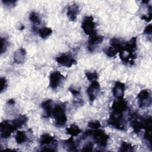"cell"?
Returning a JSON list of instances; mask_svg holds the SVG:
<instances>
[{
	"label": "cell",
	"instance_id": "1",
	"mask_svg": "<svg viewBox=\"0 0 152 152\" xmlns=\"http://www.w3.org/2000/svg\"><path fill=\"white\" fill-rule=\"evenodd\" d=\"M88 136L92 137L94 143L100 147H106L107 144L108 140L109 139V136L105 133L104 130L100 128L87 130L83 134V138L84 139Z\"/></svg>",
	"mask_w": 152,
	"mask_h": 152
},
{
	"label": "cell",
	"instance_id": "2",
	"mask_svg": "<svg viewBox=\"0 0 152 152\" xmlns=\"http://www.w3.org/2000/svg\"><path fill=\"white\" fill-rule=\"evenodd\" d=\"M52 116L55 119L56 125L59 127L63 126L67 121L66 104L64 103L56 104L53 109Z\"/></svg>",
	"mask_w": 152,
	"mask_h": 152
},
{
	"label": "cell",
	"instance_id": "3",
	"mask_svg": "<svg viewBox=\"0 0 152 152\" xmlns=\"http://www.w3.org/2000/svg\"><path fill=\"white\" fill-rule=\"evenodd\" d=\"M40 145L43 151H56L58 147L57 140L48 134L42 135L40 140Z\"/></svg>",
	"mask_w": 152,
	"mask_h": 152
},
{
	"label": "cell",
	"instance_id": "4",
	"mask_svg": "<svg viewBox=\"0 0 152 152\" xmlns=\"http://www.w3.org/2000/svg\"><path fill=\"white\" fill-rule=\"evenodd\" d=\"M108 125H110L118 130L124 131L126 129V121L125 119L124 113L115 114L111 113L107 121Z\"/></svg>",
	"mask_w": 152,
	"mask_h": 152
},
{
	"label": "cell",
	"instance_id": "5",
	"mask_svg": "<svg viewBox=\"0 0 152 152\" xmlns=\"http://www.w3.org/2000/svg\"><path fill=\"white\" fill-rule=\"evenodd\" d=\"M137 100L139 107L143 108L151 106L152 103L151 93L150 90H142L137 95Z\"/></svg>",
	"mask_w": 152,
	"mask_h": 152
},
{
	"label": "cell",
	"instance_id": "6",
	"mask_svg": "<svg viewBox=\"0 0 152 152\" xmlns=\"http://www.w3.org/2000/svg\"><path fill=\"white\" fill-rule=\"evenodd\" d=\"M81 28L84 33L89 36L97 34L96 30V23L94 22V18L91 15L86 16L84 18Z\"/></svg>",
	"mask_w": 152,
	"mask_h": 152
},
{
	"label": "cell",
	"instance_id": "7",
	"mask_svg": "<svg viewBox=\"0 0 152 152\" xmlns=\"http://www.w3.org/2000/svg\"><path fill=\"white\" fill-rule=\"evenodd\" d=\"M17 128L13 124L12 121L5 120L2 121L0 124V136L2 139L8 138L12 133Z\"/></svg>",
	"mask_w": 152,
	"mask_h": 152
},
{
	"label": "cell",
	"instance_id": "8",
	"mask_svg": "<svg viewBox=\"0 0 152 152\" xmlns=\"http://www.w3.org/2000/svg\"><path fill=\"white\" fill-rule=\"evenodd\" d=\"M130 124L135 134H138L142 129V117L136 112L131 114Z\"/></svg>",
	"mask_w": 152,
	"mask_h": 152
},
{
	"label": "cell",
	"instance_id": "9",
	"mask_svg": "<svg viewBox=\"0 0 152 152\" xmlns=\"http://www.w3.org/2000/svg\"><path fill=\"white\" fill-rule=\"evenodd\" d=\"M100 86L99 82L96 80L91 81V84L87 89V93L89 100L91 102L95 100L100 91Z\"/></svg>",
	"mask_w": 152,
	"mask_h": 152
},
{
	"label": "cell",
	"instance_id": "10",
	"mask_svg": "<svg viewBox=\"0 0 152 152\" xmlns=\"http://www.w3.org/2000/svg\"><path fill=\"white\" fill-rule=\"evenodd\" d=\"M128 108V104L126 100L125 99H116L115 100L111 106L112 109V113L115 114H121L124 113V112Z\"/></svg>",
	"mask_w": 152,
	"mask_h": 152
},
{
	"label": "cell",
	"instance_id": "11",
	"mask_svg": "<svg viewBox=\"0 0 152 152\" xmlns=\"http://www.w3.org/2000/svg\"><path fill=\"white\" fill-rule=\"evenodd\" d=\"M64 79L65 77L59 71H53L49 77V86L52 89H56Z\"/></svg>",
	"mask_w": 152,
	"mask_h": 152
},
{
	"label": "cell",
	"instance_id": "12",
	"mask_svg": "<svg viewBox=\"0 0 152 152\" xmlns=\"http://www.w3.org/2000/svg\"><path fill=\"white\" fill-rule=\"evenodd\" d=\"M56 61L60 65L65 67L69 68L77 64V61L69 55L66 54H62L56 58Z\"/></svg>",
	"mask_w": 152,
	"mask_h": 152
},
{
	"label": "cell",
	"instance_id": "13",
	"mask_svg": "<svg viewBox=\"0 0 152 152\" xmlns=\"http://www.w3.org/2000/svg\"><path fill=\"white\" fill-rule=\"evenodd\" d=\"M125 90V84L119 81L115 82V85L112 88L113 96L116 99H121L124 98Z\"/></svg>",
	"mask_w": 152,
	"mask_h": 152
},
{
	"label": "cell",
	"instance_id": "14",
	"mask_svg": "<svg viewBox=\"0 0 152 152\" xmlns=\"http://www.w3.org/2000/svg\"><path fill=\"white\" fill-rule=\"evenodd\" d=\"M103 40V37L97 34L89 36L88 39L87 48L89 52H93L96 47Z\"/></svg>",
	"mask_w": 152,
	"mask_h": 152
},
{
	"label": "cell",
	"instance_id": "15",
	"mask_svg": "<svg viewBox=\"0 0 152 152\" xmlns=\"http://www.w3.org/2000/svg\"><path fill=\"white\" fill-rule=\"evenodd\" d=\"M42 107L44 110L43 118H49L52 115L53 111V101L51 99L46 100L42 103Z\"/></svg>",
	"mask_w": 152,
	"mask_h": 152
},
{
	"label": "cell",
	"instance_id": "16",
	"mask_svg": "<svg viewBox=\"0 0 152 152\" xmlns=\"http://www.w3.org/2000/svg\"><path fill=\"white\" fill-rule=\"evenodd\" d=\"M79 12H80L79 6L74 4L69 5L68 7L66 15L71 21H75L77 19V17Z\"/></svg>",
	"mask_w": 152,
	"mask_h": 152
},
{
	"label": "cell",
	"instance_id": "17",
	"mask_svg": "<svg viewBox=\"0 0 152 152\" xmlns=\"http://www.w3.org/2000/svg\"><path fill=\"white\" fill-rule=\"evenodd\" d=\"M26 55V51L24 48H21L18 49L14 52V62L18 64H23L25 61Z\"/></svg>",
	"mask_w": 152,
	"mask_h": 152
},
{
	"label": "cell",
	"instance_id": "18",
	"mask_svg": "<svg viewBox=\"0 0 152 152\" xmlns=\"http://www.w3.org/2000/svg\"><path fill=\"white\" fill-rule=\"evenodd\" d=\"M62 146L68 151H78L77 145L74 141L73 137H69L68 139L63 140L62 141Z\"/></svg>",
	"mask_w": 152,
	"mask_h": 152
},
{
	"label": "cell",
	"instance_id": "19",
	"mask_svg": "<svg viewBox=\"0 0 152 152\" xmlns=\"http://www.w3.org/2000/svg\"><path fill=\"white\" fill-rule=\"evenodd\" d=\"M66 133L71 137H77L78 136L81 132L79 126L75 124H72L69 127L65 129Z\"/></svg>",
	"mask_w": 152,
	"mask_h": 152
},
{
	"label": "cell",
	"instance_id": "20",
	"mask_svg": "<svg viewBox=\"0 0 152 152\" xmlns=\"http://www.w3.org/2000/svg\"><path fill=\"white\" fill-rule=\"evenodd\" d=\"M28 118L27 117L24 115H21L14 120L12 121L13 124L15 126V128H20L22 127L27 122Z\"/></svg>",
	"mask_w": 152,
	"mask_h": 152
},
{
	"label": "cell",
	"instance_id": "21",
	"mask_svg": "<svg viewBox=\"0 0 152 152\" xmlns=\"http://www.w3.org/2000/svg\"><path fill=\"white\" fill-rule=\"evenodd\" d=\"M142 129L145 130V132H151L152 129V119L151 117L148 116L146 118L142 117Z\"/></svg>",
	"mask_w": 152,
	"mask_h": 152
},
{
	"label": "cell",
	"instance_id": "22",
	"mask_svg": "<svg viewBox=\"0 0 152 152\" xmlns=\"http://www.w3.org/2000/svg\"><path fill=\"white\" fill-rule=\"evenodd\" d=\"M15 139L18 144H22L27 141V136L26 132L23 131H17L15 136Z\"/></svg>",
	"mask_w": 152,
	"mask_h": 152
},
{
	"label": "cell",
	"instance_id": "23",
	"mask_svg": "<svg viewBox=\"0 0 152 152\" xmlns=\"http://www.w3.org/2000/svg\"><path fill=\"white\" fill-rule=\"evenodd\" d=\"M53 31L50 27H43L37 30V33L39 36L42 39H46L52 33Z\"/></svg>",
	"mask_w": 152,
	"mask_h": 152
},
{
	"label": "cell",
	"instance_id": "24",
	"mask_svg": "<svg viewBox=\"0 0 152 152\" xmlns=\"http://www.w3.org/2000/svg\"><path fill=\"white\" fill-rule=\"evenodd\" d=\"M29 20L33 24L35 25H39L41 23V19L39 15L34 11L30 12L29 15Z\"/></svg>",
	"mask_w": 152,
	"mask_h": 152
},
{
	"label": "cell",
	"instance_id": "25",
	"mask_svg": "<svg viewBox=\"0 0 152 152\" xmlns=\"http://www.w3.org/2000/svg\"><path fill=\"white\" fill-rule=\"evenodd\" d=\"M120 151H133L134 150V147L129 142L122 141L120 147V148L119 150Z\"/></svg>",
	"mask_w": 152,
	"mask_h": 152
},
{
	"label": "cell",
	"instance_id": "26",
	"mask_svg": "<svg viewBox=\"0 0 152 152\" xmlns=\"http://www.w3.org/2000/svg\"><path fill=\"white\" fill-rule=\"evenodd\" d=\"M103 52L109 57L110 58H113V57H115L116 54L118 53L117 50L113 48V47H112L111 46H109V47H106L104 48L103 49Z\"/></svg>",
	"mask_w": 152,
	"mask_h": 152
},
{
	"label": "cell",
	"instance_id": "27",
	"mask_svg": "<svg viewBox=\"0 0 152 152\" xmlns=\"http://www.w3.org/2000/svg\"><path fill=\"white\" fill-rule=\"evenodd\" d=\"M84 74L87 80L90 81L96 80L98 78V74L96 71H85Z\"/></svg>",
	"mask_w": 152,
	"mask_h": 152
},
{
	"label": "cell",
	"instance_id": "28",
	"mask_svg": "<svg viewBox=\"0 0 152 152\" xmlns=\"http://www.w3.org/2000/svg\"><path fill=\"white\" fill-rule=\"evenodd\" d=\"M88 126L90 129H99V128H101L102 125L99 121H90L88 123Z\"/></svg>",
	"mask_w": 152,
	"mask_h": 152
},
{
	"label": "cell",
	"instance_id": "29",
	"mask_svg": "<svg viewBox=\"0 0 152 152\" xmlns=\"http://www.w3.org/2000/svg\"><path fill=\"white\" fill-rule=\"evenodd\" d=\"M1 53L2 54L3 53H4L7 49V47L8 46V42L7 40V39L5 38L4 37H1Z\"/></svg>",
	"mask_w": 152,
	"mask_h": 152
},
{
	"label": "cell",
	"instance_id": "30",
	"mask_svg": "<svg viewBox=\"0 0 152 152\" xmlns=\"http://www.w3.org/2000/svg\"><path fill=\"white\" fill-rule=\"evenodd\" d=\"M16 1H12V0H2V2L4 5L5 7L7 8H12L14 7L16 4Z\"/></svg>",
	"mask_w": 152,
	"mask_h": 152
},
{
	"label": "cell",
	"instance_id": "31",
	"mask_svg": "<svg viewBox=\"0 0 152 152\" xmlns=\"http://www.w3.org/2000/svg\"><path fill=\"white\" fill-rule=\"evenodd\" d=\"M94 144L92 142H87L81 149L82 151H91L93 150Z\"/></svg>",
	"mask_w": 152,
	"mask_h": 152
},
{
	"label": "cell",
	"instance_id": "32",
	"mask_svg": "<svg viewBox=\"0 0 152 152\" xmlns=\"http://www.w3.org/2000/svg\"><path fill=\"white\" fill-rule=\"evenodd\" d=\"M7 81L5 77H1V88L0 91L2 93L3 91H4L6 88L7 87Z\"/></svg>",
	"mask_w": 152,
	"mask_h": 152
},
{
	"label": "cell",
	"instance_id": "33",
	"mask_svg": "<svg viewBox=\"0 0 152 152\" xmlns=\"http://www.w3.org/2000/svg\"><path fill=\"white\" fill-rule=\"evenodd\" d=\"M151 33H152V25L151 24H149L145 27L144 30V34H146L147 36H150L151 37Z\"/></svg>",
	"mask_w": 152,
	"mask_h": 152
},
{
	"label": "cell",
	"instance_id": "34",
	"mask_svg": "<svg viewBox=\"0 0 152 152\" xmlns=\"http://www.w3.org/2000/svg\"><path fill=\"white\" fill-rule=\"evenodd\" d=\"M151 15H152V13H151V11H150V12H148L147 15H143L141 17V19L145 20L147 22H149V21H150L151 20Z\"/></svg>",
	"mask_w": 152,
	"mask_h": 152
},
{
	"label": "cell",
	"instance_id": "35",
	"mask_svg": "<svg viewBox=\"0 0 152 152\" xmlns=\"http://www.w3.org/2000/svg\"><path fill=\"white\" fill-rule=\"evenodd\" d=\"M68 90L73 94L74 96H77L78 95L80 94V91L79 90H77L73 88L72 87H69L68 88Z\"/></svg>",
	"mask_w": 152,
	"mask_h": 152
},
{
	"label": "cell",
	"instance_id": "36",
	"mask_svg": "<svg viewBox=\"0 0 152 152\" xmlns=\"http://www.w3.org/2000/svg\"><path fill=\"white\" fill-rule=\"evenodd\" d=\"M7 103H8V104H10L12 105V104H15V101H14V100H13V99H9L8 101L7 102Z\"/></svg>",
	"mask_w": 152,
	"mask_h": 152
}]
</instances>
